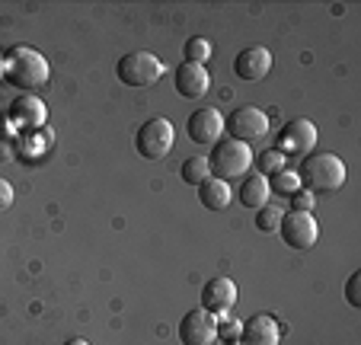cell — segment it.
I'll return each instance as SVG.
<instances>
[{"instance_id": "cell-1", "label": "cell", "mask_w": 361, "mask_h": 345, "mask_svg": "<svg viewBox=\"0 0 361 345\" xmlns=\"http://www.w3.org/2000/svg\"><path fill=\"white\" fill-rule=\"evenodd\" d=\"M48 77H51V68H48V61L35 48L16 45L4 54V80L13 83V87L32 93V90L45 87Z\"/></svg>"}, {"instance_id": "cell-2", "label": "cell", "mask_w": 361, "mask_h": 345, "mask_svg": "<svg viewBox=\"0 0 361 345\" xmlns=\"http://www.w3.org/2000/svg\"><path fill=\"white\" fill-rule=\"evenodd\" d=\"M294 173L300 176V186H307V192H339L345 186V163L329 150L307 154Z\"/></svg>"}, {"instance_id": "cell-3", "label": "cell", "mask_w": 361, "mask_h": 345, "mask_svg": "<svg viewBox=\"0 0 361 345\" xmlns=\"http://www.w3.org/2000/svg\"><path fill=\"white\" fill-rule=\"evenodd\" d=\"M252 147L243 141H218L212 144V157H208V167H212V176L214 179H224V183H231V179H240L250 173L252 167Z\"/></svg>"}, {"instance_id": "cell-4", "label": "cell", "mask_w": 361, "mask_h": 345, "mask_svg": "<svg viewBox=\"0 0 361 345\" xmlns=\"http://www.w3.org/2000/svg\"><path fill=\"white\" fill-rule=\"evenodd\" d=\"M173 141H176V131H173V122L164 119V115H154L137 128L135 135V150L144 157V160H164L173 150Z\"/></svg>"}, {"instance_id": "cell-5", "label": "cell", "mask_w": 361, "mask_h": 345, "mask_svg": "<svg viewBox=\"0 0 361 345\" xmlns=\"http://www.w3.org/2000/svg\"><path fill=\"white\" fill-rule=\"evenodd\" d=\"M116 77L125 87H154L164 77V61L150 52H131L116 64Z\"/></svg>"}, {"instance_id": "cell-6", "label": "cell", "mask_w": 361, "mask_h": 345, "mask_svg": "<svg viewBox=\"0 0 361 345\" xmlns=\"http://www.w3.org/2000/svg\"><path fill=\"white\" fill-rule=\"evenodd\" d=\"M279 234L291 250H310L320 240V224H317L314 211H288L279 221Z\"/></svg>"}, {"instance_id": "cell-7", "label": "cell", "mask_w": 361, "mask_h": 345, "mask_svg": "<svg viewBox=\"0 0 361 345\" xmlns=\"http://www.w3.org/2000/svg\"><path fill=\"white\" fill-rule=\"evenodd\" d=\"M224 131H231L233 141L252 144L269 135V115L259 106H240L224 119Z\"/></svg>"}, {"instance_id": "cell-8", "label": "cell", "mask_w": 361, "mask_h": 345, "mask_svg": "<svg viewBox=\"0 0 361 345\" xmlns=\"http://www.w3.org/2000/svg\"><path fill=\"white\" fill-rule=\"evenodd\" d=\"M317 147V125L310 119H291L275 138V150L285 157H307Z\"/></svg>"}, {"instance_id": "cell-9", "label": "cell", "mask_w": 361, "mask_h": 345, "mask_svg": "<svg viewBox=\"0 0 361 345\" xmlns=\"http://www.w3.org/2000/svg\"><path fill=\"white\" fill-rule=\"evenodd\" d=\"M218 339V317L202 307L189 310L179 320V342L183 345H212Z\"/></svg>"}, {"instance_id": "cell-10", "label": "cell", "mask_w": 361, "mask_h": 345, "mask_svg": "<svg viewBox=\"0 0 361 345\" xmlns=\"http://www.w3.org/2000/svg\"><path fill=\"white\" fill-rule=\"evenodd\" d=\"M185 135H189L192 144H218L221 135H224V115L218 109H198V112L189 115L185 122Z\"/></svg>"}, {"instance_id": "cell-11", "label": "cell", "mask_w": 361, "mask_h": 345, "mask_svg": "<svg viewBox=\"0 0 361 345\" xmlns=\"http://www.w3.org/2000/svg\"><path fill=\"white\" fill-rule=\"evenodd\" d=\"M269 71H272V52L262 48V45H250V48H243V52L233 58V74H237L240 80H246V83L262 80Z\"/></svg>"}, {"instance_id": "cell-12", "label": "cell", "mask_w": 361, "mask_h": 345, "mask_svg": "<svg viewBox=\"0 0 361 345\" xmlns=\"http://www.w3.org/2000/svg\"><path fill=\"white\" fill-rule=\"evenodd\" d=\"M173 83H176V93L183 99H202L208 90H212V74L204 64H192V61H183L173 74Z\"/></svg>"}, {"instance_id": "cell-13", "label": "cell", "mask_w": 361, "mask_h": 345, "mask_svg": "<svg viewBox=\"0 0 361 345\" xmlns=\"http://www.w3.org/2000/svg\"><path fill=\"white\" fill-rule=\"evenodd\" d=\"M10 122L20 125L23 131L45 128V122H48V109H45V102H42L35 93H23V96H16L13 106H10Z\"/></svg>"}, {"instance_id": "cell-14", "label": "cell", "mask_w": 361, "mask_h": 345, "mask_svg": "<svg viewBox=\"0 0 361 345\" xmlns=\"http://www.w3.org/2000/svg\"><path fill=\"white\" fill-rule=\"evenodd\" d=\"M281 342V326L269 313H252L240 329V345H279Z\"/></svg>"}, {"instance_id": "cell-15", "label": "cell", "mask_w": 361, "mask_h": 345, "mask_svg": "<svg viewBox=\"0 0 361 345\" xmlns=\"http://www.w3.org/2000/svg\"><path fill=\"white\" fill-rule=\"evenodd\" d=\"M233 304H237V284H233L231 278H224V275L208 278V284L202 288V310L227 313Z\"/></svg>"}, {"instance_id": "cell-16", "label": "cell", "mask_w": 361, "mask_h": 345, "mask_svg": "<svg viewBox=\"0 0 361 345\" xmlns=\"http://www.w3.org/2000/svg\"><path fill=\"white\" fill-rule=\"evenodd\" d=\"M269 195H272V192H269V179L259 176V173H246L243 183H240V189H237L240 205H243V208H250V211L266 208Z\"/></svg>"}, {"instance_id": "cell-17", "label": "cell", "mask_w": 361, "mask_h": 345, "mask_svg": "<svg viewBox=\"0 0 361 345\" xmlns=\"http://www.w3.org/2000/svg\"><path fill=\"white\" fill-rule=\"evenodd\" d=\"M231 198H233V189H231V183H224V179L208 176L202 186H198V202H202L208 211H224L227 205H231Z\"/></svg>"}, {"instance_id": "cell-18", "label": "cell", "mask_w": 361, "mask_h": 345, "mask_svg": "<svg viewBox=\"0 0 361 345\" xmlns=\"http://www.w3.org/2000/svg\"><path fill=\"white\" fill-rule=\"evenodd\" d=\"M179 173H183V183L185 186H202L204 179L212 176V167H208V157H189V160L183 163V169H179Z\"/></svg>"}, {"instance_id": "cell-19", "label": "cell", "mask_w": 361, "mask_h": 345, "mask_svg": "<svg viewBox=\"0 0 361 345\" xmlns=\"http://www.w3.org/2000/svg\"><path fill=\"white\" fill-rule=\"evenodd\" d=\"M298 189H300V176L294 173V169H281V173L269 176V192H272V195H288L291 198Z\"/></svg>"}, {"instance_id": "cell-20", "label": "cell", "mask_w": 361, "mask_h": 345, "mask_svg": "<svg viewBox=\"0 0 361 345\" xmlns=\"http://www.w3.org/2000/svg\"><path fill=\"white\" fill-rule=\"evenodd\" d=\"M252 163H256V167H259V169H256V173H259V176H275V173H281V169H285L288 167V157L285 154H281V150H262V154H259V160H252Z\"/></svg>"}, {"instance_id": "cell-21", "label": "cell", "mask_w": 361, "mask_h": 345, "mask_svg": "<svg viewBox=\"0 0 361 345\" xmlns=\"http://www.w3.org/2000/svg\"><path fill=\"white\" fill-rule=\"evenodd\" d=\"M212 42L208 39H202V35H195V39H189L185 42V61H192V64H204L208 58H212Z\"/></svg>"}, {"instance_id": "cell-22", "label": "cell", "mask_w": 361, "mask_h": 345, "mask_svg": "<svg viewBox=\"0 0 361 345\" xmlns=\"http://www.w3.org/2000/svg\"><path fill=\"white\" fill-rule=\"evenodd\" d=\"M256 214H259V217H256V227H259L262 234H272V230H279V221H281V214H285V211L266 205V208H259Z\"/></svg>"}, {"instance_id": "cell-23", "label": "cell", "mask_w": 361, "mask_h": 345, "mask_svg": "<svg viewBox=\"0 0 361 345\" xmlns=\"http://www.w3.org/2000/svg\"><path fill=\"white\" fill-rule=\"evenodd\" d=\"M214 317H218V336L224 339V342L240 339V329H243V323H240V320H231L227 313H214Z\"/></svg>"}, {"instance_id": "cell-24", "label": "cell", "mask_w": 361, "mask_h": 345, "mask_svg": "<svg viewBox=\"0 0 361 345\" xmlns=\"http://www.w3.org/2000/svg\"><path fill=\"white\" fill-rule=\"evenodd\" d=\"M314 202H317L314 192L298 189V192L291 195V211H314Z\"/></svg>"}, {"instance_id": "cell-25", "label": "cell", "mask_w": 361, "mask_h": 345, "mask_svg": "<svg viewBox=\"0 0 361 345\" xmlns=\"http://www.w3.org/2000/svg\"><path fill=\"white\" fill-rule=\"evenodd\" d=\"M358 288H361V272H352V275H348V282H345V301H348L352 307H361Z\"/></svg>"}, {"instance_id": "cell-26", "label": "cell", "mask_w": 361, "mask_h": 345, "mask_svg": "<svg viewBox=\"0 0 361 345\" xmlns=\"http://www.w3.org/2000/svg\"><path fill=\"white\" fill-rule=\"evenodd\" d=\"M13 186H10L7 183V179H4V176H0V211H4V208H10V205H13Z\"/></svg>"}, {"instance_id": "cell-27", "label": "cell", "mask_w": 361, "mask_h": 345, "mask_svg": "<svg viewBox=\"0 0 361 345\" xmlns=\"http://www.w3.org/2000/svg\"><path fill=\"white\" fill-rule=\"evenodd\" d=\"M13 157H16V150H13V144H10V138L0 135V163H4V160H13Z\"/></svg>"}, {"instance_id": "cell-28", "label": "cell", "mask_w": 361, "mask_h": 345, "mask_svg": "<svg viewBox=\"0 0 361 345\" xmlns=\"http://www.w3.org/2000/svg\"><path fill=\"white\" fill-rule=\"evenodd\" d=\"M64 345H90V342H87V339H68Z\"/></svg>"}, {"instance_id": "cell-29", "label": "cell", "mask_w": 361, "mask_h": 345, "mask_svg": "<svg viewBox=\"0 0 361 345\" xmlns=\"http://www.w3.org/2000/svg\"><path fill=\"white\" fill-rule=\"evenodd\" d=\"M227 345H240V339H233V342H227Z\"/></svg>"}]
</instances>
